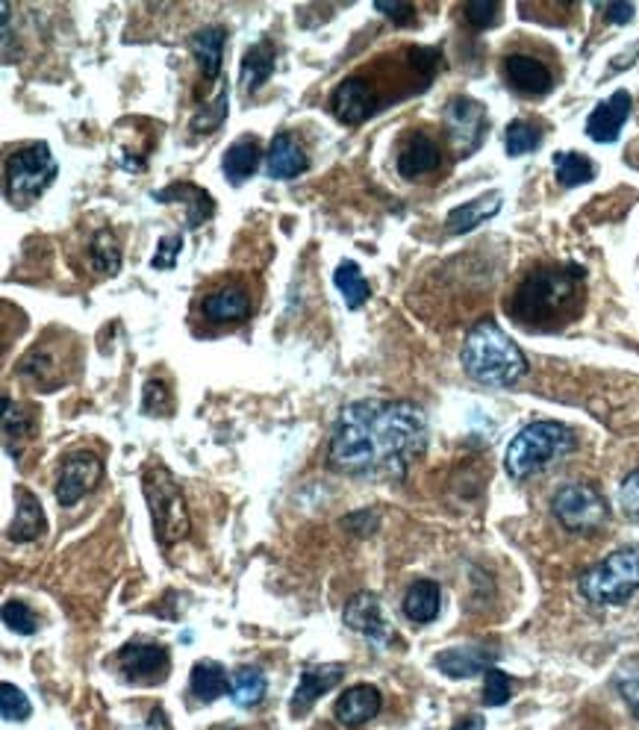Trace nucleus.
<instances>
[{"label":"nucleus","instance_id":"5701e85b","mask_svg":"<svg viewBox=\"0 0 639 730\" xmlns=\"http://www.w3.org/2000/svg\"><path fill=\"white\" fill-rule=\"evenodd\" d=\"M502 203H504L502 192L481 195V198H475V201H469V203H463V207H456V210L448 212L445 230L451 233V236H463V233H469V230L481 228L484 221L493 219L495 212L502 210Z\"/></svg>","mask_w":639,"mask_h":730},{"label":"nucleus","instance_id":"c85d7f7f","mask_svg":"<svg viewBox=\"0 0 639 730\" xmlns=\"http://www.w3.org/2000/svg\"><path fill=\"white\" fill-rule=\"evenodd\" d=\"M256 168H260V142L254 136L236 139L228 147V154H224V177L233 186H242V182L254 177Z\"/></svg>","mask_w":639,"mask_h":730},{"label":"nucleus","instance_id":"aec40b11","mask_svg":"<svg viewBox=\"0 0 639 730\" xmlns=\"http://www.w3.org/2000/svg\"><path fill=\"white\" fill-rule=\"evenodd\" d=\"M310 156L304 151L301 139L295 133H277L268 147V159H265V174L272 180H295L298 174L307 172Z\"/></svg>","mask_w":639,"mask_h":730},{"label":"nucleus","instance_id":"39448f33","mask_svg":"<svg viewBox=\"0 0 639 730\" xmlns=\"http://www.w3.org/2000/svg\"><path fill=\"white\" fill-rule=\"evenodd\" d=\"M639 589V545L616 548L613 554L595 563L577 577V593L590 604L607 607V604L630 601Z\"/></svg>","mask_w":639,"mask_h":730},{"label":"nucleus","instance_id":"37998d69","mask_svg":"<svg viewBox=\"0 0 639 730\" xmlns=\"http://www.w3.org/2000/svg\"><path fill=\"white\" fill-rule=\"evenodd\" d=\"M619 504L630 519H639V468L637 472H630V475L621 480Z\"/></svg>","mask_w":639,"mask_h":730},{"label":"nucleus","instance_id":"58836bf2","mask_svg":"<svg viewBox=\"0 0 639 730\" xmlns=\"http://www.w3.org/2000/svg\"><path fill=\"white\" fill-rule=\"evenodd\" d=\"M513 698V681L502 668H489L484 677V704L486 707H502Z\"/></svg>","mask_w":639,"mask_h":730},{"label":"nucleus","instance_id":"ddd939ff","mask_svg":"<svg viewBox=\"0 0 639 730\" xmlns=\"http://www.w3.org/2000/svg\"><path fill=\"white\" fill-rule=\"evenodd\" d=\"M330 110L342 124H363L377 112V95L363 77H348L333 91Z\"/></svg>","mask_w":639,"mask_h":730},{"label":"nucleus","instance_id":"473e14b6","mask_svg":"<svg viewBox=\"0 0 639 730\" xmlns=\"http://www.w3.org/2000/svg\"><path fill=\"white\" fill-rule=\"evenodd\" d=\"M91 265L101 274H119L121 268V245L112 230H98L89 242Z\"/></svg>","mask_w":639,"mask_h":730},{"label":"nucleus","instance_id":"a211bd4d","mask_svg":"<svg viewBox=\"0 0 639 730\" xmlns=\"http://www.w3.org/2000/svg\"><path fill=\"white\" fill-rule=\"evenodd\" d=\"M154 201L159 203H183L186 207V228L195 230L207 224L216 215V201L212 195L195 182H172L159 192H154Z\"/></svg>","mask_w":639,"mask_h":730},{"label":"nucleus","instance_id":"bb28decb","mask_svg":"<svg viewBox=\"0 0 639 730\" xmlns=\"http://www.w3.org/2000/svg\"><path fill=\"white\" fill-rule=\"evenodd\" d=\"M15 495H19V510H15V521L7 530V537L12 542H33L45 533V512H42L36 495L24 486H15Z\"/></svg>","mask_w":639,"mask_h":730},{"label":"nucleus","instance_id":"cd10ccee","mask_svg":"<svg viewBox=\"0 0 639 730\" xmlns=\"http://www.w3.org/2000/svg\"><path fill=\"white\" fill-rule=\"evenodd\" d=\"M189 689H192L195 701H219L221 695L230 693L228 668L216 663V660H198L192 666V675H189Z\"/></svg>","mask_w":639,"mask_h":730},{"label":"nucleus","instance_id":"a878e982","mask_svg":"<svg viewBox=\"0 0 639 730\" xmlns=\"http://www.w3.org/2000/svg\"><path fill=\"white\" fill-rule=\"evenodd\" d=\"M401 610L412 624H430L437 619L439 610H442V589H439L437 580H428V577L416 580L404 595Z\"/></svg>","mask_w":639,"mask_h":730},{"label":"nucleus","instance_id":"a18cd8bd","mask_svg":"<svg viewBox=\"0 0 639 730\" xmlns=\"http://www.w3.org/2000/svg\"><path fill=\"white\" fill-rule=\"evenodd\" d=\"M607 21L610 24H628L634 19V3H610L607 10H604Z\"/></svg>","mask_w":639,"mask_h":730},{"label":"nucleus","instance_id":"f03ea898","mask_svg":"<svg viewBox=\"0 0 639 730\" xmlns=\"http://www.w3.org/2000/svg\"><path fill=\"white\" fill-rule=\"evenodd\" d=\"M584 301V268L575 263L539 265L516 286L510 316L525 328L548 330L566 324Z\"/></svg>","mask_w":639,"mask_h":730},{"label":"nucleus","instance_id":"9b49d317","mask_svg":"<svg viewBox=\"0 0 639 730\" xmlns=\"http://www.w3.org/2000/svg\"><path fill=\"white\" fill-rule=\"evenodd\" d=\"M172 668L168 649L154 642H133L119 654V677L130 686L163 684Z\"/></svg>","mask_w":639,"mask_h":730},{"label":"nucleus","instance_id":"ea45409f","mask_svg":"<svg viewBox=\"0 0 639 730\" xmlns=\"http://www.w3.org/2000/svg\"><path fill=\"white\" fill-rule=\"evenodd\" d=\"M228 107H230L228 89H221L219 98H216V103H212L210 110H203L201 115H195V121H192L195 133H212V130L219 128L221 121L228 119Z\"/></svg>","mask_w":639,"mask_h":730},{"label":"nucleus","instance_id":"2f4dec72","mask_svg":"<svg viewBox=\"0 0 639 730\" xmlns=\"http://www.w3.org/2000/svg\"><path fill=\"white\" fill-rule=\"evenodd\" d=\"M554 177L563 189H575L581 182H590L595 177V165L590 156L575 154V151H563L554 154Z\"/></svg>","mask_w":639,"mask_h":730},{"label":"nucleus","instance_id":"412c9836","mask_svg":"<svg viewBox=\"0 0 639 730\" xmlns=\"http://www.w3.org/2000/svg\"><path fill=\"white\" fill-rule=\"evenodd\" d=\"M381 707H384V695H381V689L372 684H360L351 686V689H345V693L339 695L333 712H337V719L342 721L345 728H360L365 721L375 719L377 712H381Z\"/></svg>","mask_w":639,"mask_h":730},{"label":"nucleus","instance_id":"f257e3e1","mask_svg":"<svg viewBox=\"0 0 639 730\" xmlns=\"http://www.w3.org/2000/svg\"><path fill=\"white\" fill-rule=\"evenodd\" d=\"M428 447V416L412 401H356L339 412L328 463L342 475L404 477Z\"/></svg>","mask_w":639,"mask_h":730},{"label":"nucleus","instance_id":"f3484780","mask_svg":"<svg viewBox=\"0 0 639 730\" xmlns=\"http://www.w3.org/2000/svg\"><path fill=\"white\" fill-rule=\"evenodd\" d=\"M345 677V663H321V666H304L298 689L293 695V716L301 719L312 710V704L319 701L321 695H328L333 686Z\"/></svg>","mask_w":639,"mask_h":730},{"label":"nucleus","instance_id":"423d86ee","mask_svg":"<svg viewBox=\"0 0 639 730\" xmlns=\"http://www.w3.org/2000/svg\"><path fill=\"white\" fill-rule=\"evenodd\" d=\"M142 489H145L147 510L154 519V537L163 548H172L177 542L189 537L192 521H189V510L183 501V489L172 477V472L165 466H147L142 475Z\"/></svg>","mask_w":639,"mask_h":730},{"label":"nucleus","instance_id":"7ed1b4c3","mask_svg":"<svg viewBox=\"0 0 639 730\" xmlns=\"http://www.w3.org/2000/svg\"><path fill=\"white\" fill-rule=\"evenodd\" d=\"M463 368L475 384L504 389L528 375V360L521 347L504 333L495 321H477L469 330L466 345H463Z\"/></svg>","mask_w":639,"mask_h":730},{"label":"nucleus","instance_id":"e433bc0d","mask_svg":"<svg viewBox=\"0 0 639 730\" xmlns=\"http://www.w3.org/2000/svg\"><path fill=\"white\" fill-rule=\"evenodd\" d=\"M0 712L7 721H24L30 719V698L21 693L19 686L3 681L0 684Z\"/></svg>","mask_w":639,"mask_h":730},{"label":"nucleus","instance_id":"20e7f679","mask_svg":"<svg viewBox=\"0 0 639 730\" xmlns=\"http://www.w3.org/2000/svg\"><path fill=\"white\" fill-rule=\"evenodd\" d=\"M575 430L560 424V421H533L521 428L513 436L507 454H504V468L513 480H528L554 460L566 456L575 447Z\"/></svg>","mask_w":639,"mask_h":730},{"label":"nucleus","instance_id":"c03bdc74","mask_svg":"<svg viewBox=\"0 0 639 730\" xmlns=\"http://www.w3.org/2000/svg\"><path fill=\"white\" fill-rule=\"evenodd\" d=\"M375 10L386 19H393L395 24H401V27H407L416 19V7H410V3H377Z\"/></svg>","mask_w":639,"mask_h":730},{"label":"nucleus","instance_id":"dca6fc26","mask_svg":"<svg viewBox=\"0 0 639 730\" xmlns=\"http://www.w3.org/2000/svg\"><path fill=\"white\" fill-rule=\"evenodd\" d=\"M442 163V151L428 133H410L401 139L398 154H395V168L404 180H419L425 174L437 172Z\"/></svg>","mask_w":639,"mask_h":730},{"label":"nucleus","instance_id":"b1692460","mask_svg":"<svg viewBox=\"0 0 639 730\" xmlns=\"http://www.w3.org/2000/svg\"><path fill=\"white\" fill-rule=\"evenodd\" d=\"M224 45H228V30L221 27V24L198 30V33L189 38L192 56L198 59V65H201V74L207 77V82L219 80L221 59H224Z\"/></svg>","mask_w":639,"mask_h":730},{"label":"nucleus","instance_id":"c756f323","mask_svg":"<svg viewBox=\"0 0 639 730\" xmlns=\"http://www.w3.org/2000/svg\"><path fill=\"white\" fill-rule=\"evenodd\" d=\"M268 693V677L260 666H239L230 675V698L239 707H256Z\"/></svg>","mask_w":639,"mask_h":730},{"label":"nucleus","instance_id":"f704fd0d","mask_svg":"<svg viewBox=\"0 0 639 730\" xmlns=\"http://www.w3.org/2000/svg\"><path fill=\"white\" fill-rule=\"evenodd\" d=\"M613 686H616V693L621 695V701L630 707L634 719L639 721V660L621 663V666L616 668V675H613Z\"/></svg>","mask_w":639,"mask_h":730},{"label":"nucleus","instance_id":"4468645a","mask_svg":"<svg viewBox=\"0 0 639 730\" xmlns=\"http://www.w3.org/2000/svg\"><path fill=\"white\" fill-rule=\"evenodd\" d=\"M498 657V645L493 642H472V645H456V649L439 651L437 668L442 675L463 681V677H475L481 672H489Z\"/></svg>","mask_w":639,"mask_h":730},{"label":"nucleus","instance_id":"72a5a7b5","mask_svg":"<svg viewBox=\"0 0 639 730\" xmlns=\"http://www.w3.org/2000/svg\"><path fill=\"white\" fill-rule=\"evenodd\" d=\"M539 142H542V128L530 124V121H513L504 130V151L507 156H525L530 151H537Z\"/></svg>","mask_w":639,"mask_h":730},{"label":"nucleus","instance_id":"79ce46f5","mask_svg":"<svg viewBox=\"0 0 639 730\" xmlns=\"http://www.w3.org/2000/svg\"><path fill=\"white\" fill-rule=\"evenodd\" d=\"M498 12H502V7L493 3V0H472V3H466V19L475 30L493 27V21L498 19Z\"/></svg>","mask_w":639,"mask_h":730},{"label":"nucleus","instance_id":"f8f14e48","mask_svg":"<svg viewBox=\"0 0 639 730\" xmlns=\"http://www.w3.org/2000/svg\"><path fill=\"white\" fill-rule=\"evenodd\" d=\"M342 619L354 633L372 642L375 649H389L395 642V628L384 619V607H381V598L375 593H356L351 601L345 604V612Z\"/></svg>","mask_w":639,"mask_h":730},{"label":"nucleus","instance_id":"4be33fe9","mask_svg":"<svg viewBox=\"0 0 639 730\" xmlns=\"http://www.w3.org/2000/svg\"><path fill=\"white\" fill-rule=\"evenodd\" d=\"M203 319L212 324H233V321H245L251 316V295L242 286H221L210 292L201 303Z\"/></svg>","mask_w":639,"mask_h":730},{"label":"nucleus","instance_id":"393cba45","mask_svg":"<svg viewBox=\"0 0 639 730\" xmlns=\"http://www.w3.org/2000/svg\"><path fill=\"white\" fill-rule=\"evenodd\" d=\"M274 65H277V51H274L272 42H256V45L247 47V54L242 56V68H239V86L247 95H254L260 86L268 82V77L274 74Z\"/></svg>","mask_w":639,"mask_h":730},{"label":"nucleus","instance_id":"7c9ffc66","mask_svg":"<svg viewBox=\"0 0 639 730\" xmlns=\"http://www.w3.org/2000/svg\"><path fill=\"white\" fill-rule=\"evenodd\" d=\"M333 284H337L339 295L345 298L348 310H360V307L368 301V295H372L368 280H365L363 272H360V265H356L354 259H345V263L337 265Z\"/></svg>","mask_w":639,"mask_h":730},{"label":"nucleus","instance_id":"6e6552de","mask_svg":"<svg viewBox=\"0 0 639 730\" xmlns=\"http://www.w3.org/2000/svg\"><path fill=\"white\" fill-rule=\"evenodd\" d=\"M551 512L569 533H581V537L598 533L610 521V507L593 484L560 486L551 501Z\"/></svg>","mask_w":639,"mask_h":730},{"label":"nucleus","instance_id":"6ab92c4d","mask_svg":"<svg viewBox=\"0 0 639 730\" xmlns=\"http://www.w3.org/2000/svg\"><path fill=\"white\" fill-rule=\"evenodd\" d=\"M504 80L510 82L513 91H519L525 98H539L554 86L546 65L525 54H510L504 59Z\"/></svg>","mask_w":639,"mask_h":730},{"label":"nucleus","instance_id":"c9c22d12","mask_svg":"<svg viewBox=\"0 0 639 730\" xmlns=\"http://www.w3.org/2000/svg\"><path fill=\"white\" fill-rule=\"evenodd\" d=\"M142 410L147 416H156V419H163V416H172L174 410V398L168 392V386L159 377H151L145 384V392H142Z\"/></svg>","mask_w":639,"mask_h":730},{"label":"nucleus","instance_id":"9d476101","mask_svg":"<svg viewBox=\"0 0 639 730\" xmlns=\"http://www.w3.org/2000/svg\"><path fill=\"white\" fill-rule=\"evenodd\" d=\"M103 460L91 451H74L59 466V480H56V501L59 507H74L86 495L101 484Z\"/></svg>","mask_w":639,"mask_h":730},{"label":"nucleus","instance_id":"1a4fd4ad","mask_svg":"<svg viewBox=\"0 0 639 730\" xmlns=\"http://www.w3.org/2000/svg\"><path fill=\"white\" fill-rule=\"evenodd\" d=\"M445 130L456 147V156L475 154L481 142H484L486 130H489V115L486 107L475 98L460 95L445 107Z\"/></svg>","mask_w":639,"mask_h":730},{"label":"nucleus","instance_id":"0eeeda50","mask_svg":"<svg viewBox=\"0 0 639 730\" xmlns=\"http://www.w3.org/2000/svg\"><path fill=\"white\" fill-rule=\"evenodd\" d=\"M56 174H59V165H56L54 154H51V147L45 142L19 147L7 159V168H3L7 201L15 203V207H27L30 201H36L38 195L56 180Z\"/></svg>","mask_w":639,"mask_h":730},{"label":"nucleus","instance_id":"a19ab883","mask_svg":"<svg viewBox=\"0 0 639 730\" xmlns=\"http://www.w3.org/2000/svg\"><path fill=\"white\" fill-rule=\"evenodd\" d=\"M180 251H183V236H163L159 239V245H156V254L154 259H151V265L154 268H159V272H168V268H174V263L180 259Z\"/></svg>","mask_w":639,"mask_h":730},{"label":"nucleus","instance_id":"4c0bfd02","mask_svg":"<svg viewBox=\"0 0 639 730\" xmlns=\"http://www.w3.org/2000/svg\"><path fill=\"white\" fill-rule=\"evenodd\" d=\"M3 624H7L12 633H19V637H33L38 628L36 612L30 610L27 604H21V601L3 604Z\"/></svg>","mask_w":639,"mask_h":730},{"label":"nucleus","instance_id":"49530a36","mask_svg":"<svg viewBox=\"0 0 639 730\" xmlns=\"http://www.w3.org/2000/svg\"><path fill=\"white\" fill-rule=\"evenodd\" d=\"M454 730H484V719H481V716H469V719L460 721Z\"/></svg>","mask_w":639,"mask_h":730},{"label":"nucleus","instance_id":"2eb2a0df","mask_svg":"<svg viewBox=\"0 0 639 730\" xmlns=\"http://www.w3.org/2000/svg\"><path fill=\"white\" fill-rule=\"evenodd\" d=\"M630 110H634L630 91H613L607 101H602L590 112V119H586V136L593 139V142H602V145H610V142L619 139L625 121L630 119Z\"/></svg>","mask_w":639,"mask_h":730}]
</instances>
